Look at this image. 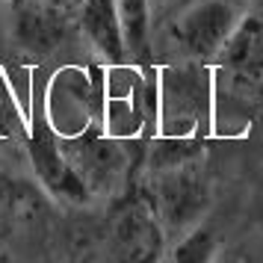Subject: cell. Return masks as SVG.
<instances>
[{
    "label": "cell",
    "instance_id": "5b68a950",
    "mask_svg": "<svg viewBox=\"0 0 263 263\" xmlns=\"http://www.w3.org/2000/svg\"><path fill=\"white\" fill-rule=\"evenodd\" d=\"M109 246H112V263H163L168 234L151 198L139 195L121 204L112 219Z\"/></svg>",
    "mask_w": 263,
    "mask_h": 263
},
{
    "label": "cell",
    "instance_id": "52a82bcc",
    "mask_svg": "<svg viewBox=\"0 0 263 263\" xmlns=\"http://www.w3.org/2000/svg\"><path fill=\"white\" fill-rule=\"evenodd\" d=\"M77 24L107 65L130 62L127 48H124V36H121L116 0H77Z\"/></svg>",
    "mask_w": 263,
    "mask_h": 263
},
{
    "label": "cell",
    "instance_id": "30bf717a",
    "mask_svg": "<svg viewBox=\"0 0 263 263\" xmlns=\"http://www.w3.org/2000/svg\"><path fill=\"white\" fill-rule=\"evenodd\" d=\"M219 249V234L207 222H195L192 228L180 231L172 246H166L163 263H213Z\"/></svg>",
    "mask_w": 263,
    "mask_h": 263
},
{
    "label": "cell",
    "instance_id": "277c9868",
    "mask_svg": "<svg viewBox=\"0 0 263 263\" xmlns=\"http://www.w3.org/2000/svg\"><path fill=\"white\" fill-rule=\"evenodd\" d=\"M239 24V12L231 0H190L172 15L168 36L192 62H213L225 50Z\"/></svg>",
    "mask_w": 263,
    "mask_h": 263
},
{
    "label": "cell",
    "instance_id": "ba28073f",
    "mask_svg": "<svg viewBox=\"0 0 263 263\" xmlns=\"http://www.w3.org/2000/svg\"><path fill=\"white\" fill-rule=\"evenodd\" d=\"M65 36V21L53 3H24L18 15V39L24 48H33L39 53H48Z\"/></svg>",
    "mask_w": 263,
    "mask_h": 263
},
{
    "label": "cell",
    "instance_id": "6da1fadb",
    "mask_svg": "<svg viewBox=\"0 0 263 263\" xmlns=\"http://www.w3.org/2000/svg\"><path fill=\"white\" fill-rule=\"evenodd\" d=\"M101 133L119 142L139 139L157 124V71L139 62H116L101 71Z\"/></svg>",
    "mask_w": 263,
    "mask_h": 263
},
{
    "label": "cell",
    "instance_id": "8992f818",
    "mask_svg": "<svg viewBox=\"0 0 263 263\" xmlns=\"http://www.w3.org/2000/svg\"><path fill=\"white\" fill-rule=\"evenodd\" d=\"M151 201H154L160 222L166 225V234H180L195 222H201L207 201H210L207 180L198 172V166H192V160L168 166L163 172H157Z\"/></svg>",
    "mask_w": 263,
    "mask_h": 263
},
{
    "label": "cell",
    "instance_id": "9c48e42d",
    "mask_svg": "<svg viewBox=\"0 0 263 263\" xmlns=\"http://www.w3.org/2000/svg\"><path fill=\"white\" fill-rule=\"evenodd\" d=\"M127 60L145 65L151 53V0H116Z\"/></svg>",
    "mask_w": 263,
    "mask_h": 263
},
{
    "label": "cell",
    "instance_id": "7a4b0ae2",
    "mask_svg": "<svg viewBox=\"0 0 263 263\" xmlns=\"http://www.w3.org/2000/svg\"><path fill=\"white\" fill-rule=\"evenodd\" d=\"M213 107V77L198 62L157 71V133L168 139H192L198 124H207Z\"/></svg>",
    "mask_w": 263,
    "mask_h": 263
},
{
    "label": "cell",
    "instance_id": "7c38bea8",
    "mask_svg": "<svg viewBox=\"0 0 263 263\" xmlns=\"http://www.w3.org/2000/svg\"><path fill=\"white\" fill-rule=\"evenodd\" d=\"M168 3H175V0H151V6H168Z\"/></svg>",
    "mask_w": 263,
    "mask_h": 263
},
{
    "label": "cell",
    "instance_id": "8fae6325",
    "mask_svg": "<svg viewBox=\"0 0 263 263\" xmlns=\"http://www.w3.org/2000/svg\"><path fill=\"white\" fill-rule=\"evenodd\" d=\"M213 263H257V260L242 249H219V254H216Z\"/></svg>",
    "mask_w": 263,
    "mask_h": 263
},
{
    "label": "cell",
    "instance_id": "3957f363",
    "mask_svg": "<svg viewBox=\"0 0 263 263\" xmlns=\"http://www.w3.org/2000/svg\"><path fill=\"white\" fill-rule=\"evenodd\" d=\"M45 116L60 139H74L80 133L101 130V74L86 68H60L45 89Z\"/></svg>",
    "mask_w": 263,
    "mask_h": 263
}]
</instances>
